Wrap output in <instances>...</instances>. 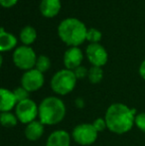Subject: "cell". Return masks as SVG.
<instances>
[{"label":"cell","mask_w":145,"mask_h":146,"mask_svg":"<svg viewBox=\"0 0 145 146\" xmlns=\"http://www.w3.org/2000/svg\"><path fill=\"white\" fill-rule=\"evenodd\" d=\"M97 131L93 127V124L83 123L79 124L73 130V138L79 145H91L97 140Z\"/></svg>","instance_id":"52a82bcc"},{"label":"cell","mask_w":145,"mask_h":146,"mask_svg":"<svg viewBox=\"0 0 145 146\" xmlns=\"http://www.w3.org/2000/svg\"><path fill=\"white\" fill-rule=\"evenodd\" d=\"M85 56L91 65L101 68L105 66L109 60V54L107 50L99 43L89 44L85 49Z\"/></svg>","instance_id":"ba28073f"},{"label":"cell","mask_w":145,"mask_h":146,"mask_svg":"<svg viewBox=\"0 0 145 146\" xmlns=\"http://www.w3.org/2000/svg\"><path fill=\"white\" fill-rule=\"evenodd\" d=\"M0 121L1 124L5 127H13L17 124L18 118L16 116V114H13L11 112H2L0 115Z\"/></svg>","instance_id":"ac0fdd59"},{"label":"cell","mask_w":145,"mask_h":146,"mask_svg":"<svg viewBox=\"0 0 145 146\" xmlns=\"http://www.w3.org/2000/svg\"><path fill=\"white\" fill-rule=\"evenodd\" d=\"M15 113L20 122L29 124L39 115V106H37L35 102L28 98L18 102L15 108Z\"/></svg>","instance_id":"8992f818"},{"label":"cell","mask_w":145,"mask_h":146,"mask_svg":"<svg viewBox=\"0 0 145 146\" xmlns=\"http://www.w3.org/2000/svg\"><path fill=\"white\" fill-rule=\"evenodd\" d=\"M134 108H129L123 104H113L109 106L105 112V121L107 128L116 134H123L132 128L135 123Z\"/></svg>","instance_id":"6da1fadb"},{"label":"cell","mask_w":145,"mask_h":146,"mask_svg":"<svg viewBox=\"0 0 145 146\" xmlns=\"http://www.w3.org/2000/svg\"><path fill=\"white\" fill-rule=\"evenodd\" d=\"M51 67V61L45 55H40L38 56L36 61V65H35V69L40 71L41 73L44 74L45 72H47Z\"/></svg>","instance_id":"d6986e66"},{"label":"cell","mask_w":145,"mask_h":146,"mask_svg":"<svg viewBox=\"0 0 145 146\" xmlns=\"http://www.w3.org/2000/svg\"><path fill=\"white\" fill-rule=\"evenodd\" d=\"M103 38V33L99 29L95 28H89L87 32V41H89V44L99 43V41Z\"/></svg>","instance_id":"ffe728a7"},{"label":"cell","mask_w":145,"mask_h":146,"mask_svg":"<svg viewBox=\"0 0 145 146\" xmlns=\"http://www.w3.org/2000/svg\"><path fill=\"white\" fill-rule=\"evenodd\" d=\"M44 133V124L40 120H34L27 124L25 128V136L28 140L36 141L42 137Z\"/></svg>","instance_id":"9a60e30c"},{"label":"cell","mask_w":145,"mask_h":146,"mask_svg":"<svg viewBox=\"0 0 145 146\" xmlns=\"http://www.w3.org/2000/svg\"><path fill=\"white\" fill-rule=\"evenodd\" d=\"M71 136L65 130H56L47 139L46 146H70Z\"/></svg>","instance_id":"7c38bea8"},{"label":"cell","mask_w":145,"mask_h":146,"mask_svg":"<svg viewBox=\"0 0 145 146\" xmlns=\"http://www.w3.org/2000/svg\"><path fill=\"white\" fill-rule=\"evenodd\" d=\"M62 3L61 0H41L39 9L44 17L54 18L60 13Z\"/></svg>","instance_id":"8fae6325"},{"label":"cell","mask_w":145,"mask_h":146,"mask_svg":"<svg viewBox=\"0 0 145 146\" xmlns=\"http://www.w3.org/2000/svg\"><path fill=\"white\" fill-rule=\"evenodd\" d=\"M19 38L23 45L30 46V45H32L36 41L37 31L32 26H25V27L22 28L21 31H20Z\"/></svg>","instance_id":"2e32d148"},{"label":"cell","mask_w":145,"mask_h":146,"mask_svg":"<svg viewBox=\"0 0 145 146\" xmlns=\"http://www.w3.org/2000/svg\"><path fill=\"white\" fill-rule=\"evenodd\" d=\"M73 73H75V76L77 80H83V79H85V77H87V75H89V70L85 67H83V66H79V67H77L75 70H73Z\"/></svg>","instance_id":"603a6c76"},{"label":"cell","mask_w":145,"mask_h":146,"mask_svg":"<svg viewBox=\"0 0 145 146\" xmlns=\"http://www.w3.org/2000/svg\"><path fill=\"white\" fill-rule=\"evenodd\" d=\"M66 115V106L61 98L49 96L39 106V118L44 125L58 124Z\"/></svg>","instance_id":"3957f363"},{"label":"cell","mask_w":145,"mask_h":146,"mask_svg":"<svg viewBox=\"0 0 145 146\" xmlns=\"http://www.w3.org/2000/svg\"><path fill=\"white\" fill-rule=\"evenodd\" d=\"M139 75L140 77L142 78L143 80H145V60L140 64V67H139Z\"/></svg>","instance_id":"484cf974"},{"label":"cell","mask_w":145,"mask_h":146,"mask_svg":"<svg viewBox=\"0 0 145 146\" xmlns=\"http://www.w3.org/2000/svg\"><path fill=\"white\" fill-rule=\"evenodd\" d=\"M44 82L45 79L43 73L34 68L23 74L21 78V87H23L29 92H36L43 87Z\"/></svg>","instance_id":"9c48e42d"},{"label":"cell","mask_w":145,"mask_h":146,"mask_svg":"<svg viewBox=\"0 0 145 146\" xmlns=\"http://www.w3.org/2000/svg\"><path fill=\"white\" fill-rule=\"evenodd\" d=\"M89 82L91 84H99L101 82L103 78V71L101 67H95L93 66L89 70V75H87Z\"/></svg>","instance_id":"e0dca14e"},{"label":"cell","mask_w":145,"mask_h":146,"mask_svg":"<svg viewBox=\"0 0 145 146\" xmlns=\"http://www.w3.org/2000/svg\"><path fill=\"white\" fill-rule=\"evenodd\" d=\"M19 0H0V4L3 8H12L17 4Z\"/></svg>","instance_id":"d4e9b609"},{"label":"cell","mask_w":145,"mask_h":146,"mask_svg":"<svg viewBox=\"0 0 145 146\" xmlns=\"http://www.w3.org/2000/svg\"><path fill=\"white\" fill-rule=\"evenodd\" d=\"M75 104H77V108H83V100H81V98H77V100H75Z\"/></svg>","instance_id":"4316f807"},{"label":"cell","mask_w":145,"mask_h":146,"mask_svg":"<svg viewBox=\"0 0 145 146\" xmlns=\"http://www.w3.org/2000/svg\"><path fill=\"white\" fill-rule=\"evenodd\" d=\"M37 55L35 51L30 46H19L14 50L12 55L13 63L18 69L23 71H29L34 69L37 61Z\"/></svg>","instance_id":"5b68a950"},{"label":"cell","mask_w":145,"mask_h":146,"mask_svg":"<svg viewBox=\"0 0 145 146\" xmlns=\"http://www.w3.org/2000/svg\"><path fill=\"white\" fill-rule=\"evenodd\" d=\"M14 94L16 96V100H17L18 102H23L25 100H28L29 98V92L27 90H25L23 87H19L13 90Z\"/></svg>","instance_id":"44dd1931"},{"label":"cell","mask_w":145,"mask_h":146,"mask_svg":"<svg viewBox=\"0 0 145 146\" xmlns=\"http://www.w3.org/2000/svg\"><path fill=\"white\" fill-rule=\"evenodd\" d=\"M87 32L85 23L73 17L62 20L58 26L59 38L70 47H79L87 41Z\"/></svg>","instance_id":"7a4b0ae2"},{"label":"cell","mask_w":145,"mask_h":146,"mask_svg":"<svg viewBox=\"0 0 145 146\" xmlns=\"http://www.w3.org/2000/svg\"><path fill=\"white\" fill-rule=\"evenodd\" d=\"M0 96H1V102H0V110L2 112H8L11 110L15 106H17L18 102L13 92L6 88L0 90Z\"/></svg>","instance_id":"4fadbf2b"},{"label":"cell","mask_w":145,"mask_h":146,"mask_svg":"<svg viewBox=\"0 0 145 146\" xmlns=\"http://www.w3.org/2000/svg\"><path fill=\"white\" fill-rule=\"evenodd\" d=\"M91 124L93 125V127H95L97 132H101L105 128H107V121H105V118H97L95 120H93V122Z\"/></svg>","instance_id":"7402d4cb"},{"label":"cell","mask_w":145,"mask_h":146,"mask_svg":"<svg viewBox=\"0 0 145 146\" xmlns=\"http://www.w3.org/2000/svg\"><path fill=\"white\" fill-rule=\"evenodd\" d=\"M17 42L18 40L15 35L6 32L4 28L0 29V51L1 52H7V51L16 49Z\"/></svg>","instance_id":"5bb4252c"},{"label":"cell","mask_w":145,"mask_h":146,"mask_svg":"<svg viewBox=\"0 0 145 146\" xmlns=\"http://www.w3.org/2000/svg\"><path fill=\"white\" fill-rule=\"evenodd\" d=\"M83 60V51L79 47H70L64 54V65L66 69L73 71L77 67L81 66V62Z\"/></svg>","instance_id":"30bf717a"},{"label":"cell","mask_w":145,"mask_h":146,"mask_svg":"<svg viewBox=\"0 0 145 146\" xmlns=\"http://www.w3.org/2000/svg\"><path fill=\"white\" fill-rule=\"evenodd\" d=\"M77 78L73 71L63 69L58 71L51 80V88L53 92L60 96H66L73 92L77 84Z\"/></svg>","instance_id":"277c9868"},{"label":"cell","mask_w":145,"mask_h":146,"mask_svg":"<svg viewBox=\"0 0 145 146\" xmlns=\"http://www.w3.org/2000/svg\"><path fill=\"white\" fill-rule=\"evenodd\" d=\"M135 124L140 130L145 132V112L138 113L135 116Z\"/></svg>","instance_id":"cb8c5ba5"}]
</instances>
